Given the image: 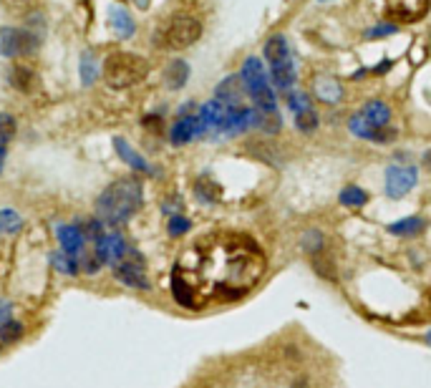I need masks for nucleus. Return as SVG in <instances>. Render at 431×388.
<instances>
[{
    "instance_id": "21",
    "label": "nucleus",
    "mask_w": 431,
    "mask_h": 388,
    "mask_svg": "<svg viewBox=\"0 0 431 388\" xmlns=\"http://www.w3.org/2000/svg\"><path fill=\"white\" fill-rule=\"evenodd\" d=\"M112 28H114V33H116L118 38H132V35H134L132 15L126 13L124 8L114 6L112 8Z\"/></svg>"
},
{
    "instance_id": "23",
    "label": "nucleus",
    "mask_w": 431,
    "mask_h": 388,
    "mask_svg": "<svg viewBox=\"0 0 431 388\" xmlns=\"http://www.w3.org/2000/svg\"><path fill=\"white\" fill-rule=\"evenodd\" d=\"M8 78H10V86H13V89L26 91V94H28V91L33 89L35 73L30 69H26V66H13L10 73H8Z\"/></svg>"
},
{
    "instance_id": "7",
    "label": "nucleus",
    "mask_w": 431,
    "mask_h": 388,
    "mask_svg": "<svg viewBox=\"0 0 431 388\" xmlns=\"http://www.w3.org/2000/svg\"><path fill=\"white\" fill-rule=\"evenodd\" d=\"M240 81H243V86L247 89L250 98L260 96L263 91H270V81H267V71H265L263 61H260V58H252V55L243 63Z\"/></svg>"
},
{
    "instance_id": "25",
    "label": "nucleus",
    "mask_w": 431,
    "mask_h": 388,
    "mask_svg": "<svg viewBox=\"0 0 431 388\" xmlns=\"http://www.w3.org/2000/svg\"><path fill=\"white\" fill-rule=\"evenodd\" d=\"M51 263H53V267H56L58 272H63V275H76L78 272V260L73 255H69V252H53V255H51Z\"/></svg>"
},
{
    "instance_id": "31",
    "label": "nucleus",
    "mask_w": 431,
    "mask_h": 388,
    "mask_svg": "<svg viewBox=\"0 0 431 388\" xmlns=\"http://www.w3.org/2000/svg\"><path fill=\"white\" fill-rule=\"evenodd\" d=\"M21 335H23V326L18 323V320L10 318L8 323L0 326V340H3V343H15Z\"/></svg>"
},
{
    "instance_id": "3",
    "label": "nucleus",
    "mask_w": 431,
    "mask_h": 388,
    "mask_svg": "<svg viewBox=\"0 0 431 388\" xmlns=\"http://www.w3.org/2000/svg\"><path fill=\"white\" fill-rule=\"evenodd\" d=\"M200 35H202V23L197 21L195 15L177 13L157 28L154 43L161 46V48L182 51V48H189L192 43L200 41Z\"/></svg>"
},
{
    "instance_id": "16",
    "label": "nucleus",
    "mask_w": 431,
    "mask_h": 388,
    "mask_svg": "<svg viewBox=\"0 0 431 388\" xmlns=\"http://www.w3.org/2000/svg\"><path fill=\"white\" fill-rule=\"evenodd\" d=\"M164 81H167V86L172 91H179L182 86L189 81V63L182 61V58L172 61L167 66V71H164Z\"/></svg>"
},
{
    "instance_id": "17",
    "label": "nucleus",
    "mask_w": 431,
    "mask_h": 388,
    "mask_svg": "<svg viewBox=\"0 0 431 388\" xmlns=\"http://www.w3.org/2000/svg\"><path fill=\"white\" fill-rule=\"evenodd\" d=\"M265 58L270 61V66L290 61V51H288L285 35H270V38H267V43H265Z\"/></svg>"
},
{
    "instance_id": "26",
    "label": "nucleus",
    "mask_w": 431,
    "mask_h": 388,
    "mask_svg": "<svg viewBox=\"0 0 431 388\" xmlns=\"http://www.w3.org/2000/svg\"><path fill=\"white\" fill-rule=\"evenodd\" d=\"M21 224L23 220L15 209H0V235H15Z\"/></svg>"
},
{
    "instance_id": "30",
    "label": "nucleus",
    "mask_w": 431,
    "mask_h": 388,
    "mask_svg": "<svg viewBox=\"0 0 431 388\" xmlns=\"http://www.w3.org/2000/svg\"><path fill=\"white\" fill-rule=\"evenodd\" d=\"M288 106H290L292 114H303V111L313 109V106H310V96L303 94V91H292V94H288Z\"/></svg>"
},
{
    "instance_id": "18",
    "label": "nucleus",
    "mask_w": 431,
    "mask_h": 388,
    "mask_svg": "<svg viewBox=\"0 0 431 388\" xmlns=\"http://www.w3.org/2000/svg\"><path fill=\"white\" fill-rule=\"evenodd\" d=\"M426 229V222L421 217H406V220H398L394 224H389V235L396 237H416Z\"/></svg>"
},
{
    "instance_id": "20",
    "label": "nucleus",
    "mask_w": 431,
    "mask_h": 388,
    "mask_svg": "<svg viewBox=\"0 0 431 388\" xmlns=\"http://www.w3.org/2000/svg\"><path fill=\"white\" fill-rule=\"evenodd\" d=\"M315 96H318L320 101H326V104H338L343 98L341 83L333 81V78H318V81H315Z\"/></svg>"
},
{
    "instance_id": "34",
    "label": "nucleus",
    "mask_w": 431,
    "mask_h": 388,
    "mask_svg": "<svg viewBox=\"0 0 431 388\" xmlns=\"http://www.w3.org/2000/svg\"><path fill=\"white\" fill-rule=\"evenodd\" d=\"M389 33H396V26H378V28H371L369 33H366V38H378V35H389Z\"/></svg>"
},
{
    "instance_id": "38",
    "label": "nucleus",
    "mask_w": 431,
    "mask_h": 388,
    "mask_svg": "<svg viewBox=\"0 0 431 388\" xmlns=\"http://www.w3.org/2000/svg\"><path fill=\"white\" fill-rule=\"evenodd\" d=\"M323 3H328V0H323Z\"/></svg>"
},
{
    "instance_id": "24",
    "label": "nucleus",
    "mask_w": 431,
    "mask_h": 388,
    "mask_svg": "<svg viewBox=\"0 0 431 388\" xmlns=\"http://www.w3.org/2000/svg\"><path fill=\"white\" fill-rule=\"evenodd\" d=\"M366 202H369V194L363 192L361 187H355V184H351V187H346L341 192V204L343 207L358 209V207H363Z\"/></svg>"
},
{
    "instance_id": "27",
    "label": "nucleus",
    "mask_w": 431,
    "mask_h": 388,
    "mask_svg": "<svg viewBox=\"0 0 431 388\" xmlns=\"http://www.w3.org/2000/svg\"><path fill=\"white\" fill-rule=\"evenodd\" d=\"M283 121H280V114L278 111H258V129L267 134H278Z\"/></svg>"
},
{
    "instance_id": "22",
    "label": "nucleus",
    "mask_w": 431,
    "mask_h": 388,
    "mask_svg": "<svg viewBox=\"0 0 431 388\" xmlns=\"http://www.w3.org/2000/svg\"><path fill=\"white\" fill-rule=\"evenodd\" d=\"M172 292H174V300L179 305H184V308H192V305H195V298H192L195 290L189 288L187 280H184L179 272H174V277H172Z\"/></svg>"
},
{
    "instance_id": "12",
    "label": "nucleus",
    "mask_w": 431,
    "mask_h": 388,
    "mask_svg": "<svg viewBox=\"0 0 431 388\" xmlns=\"http://www.w3.org/2000/svg\"><path fill=\"white\" fill-rule=\"evenodd\" d=\"M58 235V242H61L63 252H69V255L78 257L81 255V249H84V232L78 227H73V224H61V227L56 229Z\"/></svg>"
},
{
    "instance_id": "1",
    "label": "nucleus",
    "mask_w": 431,
    "mask_h": 388,
    "mask_svg": "<svg viewBox=\"0 0 431 388\" xmlns=\"http://www.w3.org/2000/svg\"><path fill=\"white\" fill-rule=\"evenodd\" d=\"M141 182L137 177H124V179L112 182L104 192L98 194L96 215L101 222L109 224H121L132 220L134 212L141 207Z\"/></svg>"
},
{
    "instance_id": "4",
    "label": "nucleus",
    "mask_w": 431,
    "mask_h": 388,
    "mask_svg": "<svg viewBox=\"0 0 431 388\" xmlns=\"http://www.w3.org/2000/svg\"><path fill=\"white\" fill-rule=\"evenodd\" d=\"M38 46H41V38L26 28H0V55L6 58L28 55Z\"/></svg>"
},
{
    "instance_id": "15",
    "label": "nucleus",
    "mask_w": 431,
    "mask_h": 388,
    "mask_svg": "<svg viewBox=\"0 0 431 388\" xmlns=\"http://www.w3.org/2000/svg\"><path fill=\"white\" fill-rule=\"evenodd\" d=\"M361 116L366 118L371 126H376V129H383V126L389 124L391 109H389V104H383V101H369V104L363 106Z\"/></svg>"
},
{
    "instance_id": "35",
    "label": "nucleus",
    "mask_w": 431,
    "mask_h": 388,
    "mask_svg": "<svg viewBox=\"0 0 431 388\" xmlns=\"http://www.w3.org/2000/svg\"><path fill=\"white\" fill-rule=\"evenodd\" d=\"M10 312H13V305L8 303V300H3V298H0V326H3V323H8V320H10Z\"/></svg>"
},
{
    "instance_id": "14",
    "label": "nucleus",
    "mask_w": 431,
    "mask_h": 388,
    "mask_svg": "<svg viewBox=\"0 0 431 388\" xmlns=\"http://www.w3.org/2000/svg\"><path fill=\"white\" fill-rule=\"evenodd\" d=\"M240 91H243V81L240 76H230L225 78L220 86H217V101H222L227 109H237V101H240Z\"/></svg>"
},
{
    "instance_id": "28",
    "label": "nucleus",
    "mask_w": 431,
    "mask_h": 388,
    "mask_svg": "<svg viewBox=\"0 0 431 388\" xmlns=\"http://www.w3.org/2000/svg\"><path fill=\"white\" fill-rule=\"evenodd\" d=\"M96 76H98V61L94 58L91 51H86L84 61H81V78H84L86 86H91V83L96 81Z\"/></svg>"
},
{
    "instance_id": "19",
    "label": "nucleus",
    "mask_w": 431,
    "mask_h": 388,
    "mask_svg": "<svg viewBox=\"0 0 431 388\" xmlns=\"http://www.w3.org/2000/svg\"><path fill=\"white\" fill-rule=\"evenodd\" d=\"M270 78L278 89L290 91V86L295 83V66H292V61H283L270 66Z\"/></svg>"
},
{
    "instance_id": "8",
    "label": "nucleus",
    "mask_w": 431,
    "mask_h": 388,
    "mask_svg": "<svg viewBox=\"0 0 431 388\" xmlns=\"http://www.w3.org/2000/svg\"><path fill=\"white\" fill-rule=\"evenodd\" d=\"M114 272H116L118 283L129 285L134 290H149V280H146L141 257H129V252H126L124 263H118L116 267H114Z\"/></svg>"
},
{
    "instance_id": "5",
    "label": "nucleus",
    "mask_w": 431,
    "mask_h": 388,
    "mask_svg": "<svg viewBox=\"0 0 431 388\" xmlns=\"http://www.w3.org/2000/svg\"><path fill=\"white\" fill-rule=\"evenodd\" d=\"M419 172L414 166H389L386 169V194L394 200H401L403 194H409L411 189L416 187Z\"/></svg>"
},
{
    "instance_id": "36",
    "label": "nucleus",
    "mask_w": 431,
    "mask_h": 388,
    "mask_svg": "<svg viewBox=\"0 0 431 388\" xmlns=\"http://www.w3.org/2000/svg\"><path fill=\"white\" fill-rule=\"evenodd\" d=\"M6 154H8V144L0 141V172H3V164H6Z\"/></svg>"
},
{
    "instance_id": "13",
    "label": "nucleus",
    "mask_w": 431,
    "mask_h": 388,
    "mask_svg": "<svg viewBox=\"0 0 431 388\" xmlns=\"http://www.w3.org/2000/svg\"><path fill=\"white\" fill-rule=\"evenodd\" d=\"M114 149H116L118 157H121V159H124L126 164L132 166V169H137V172H144V174H152L154 172L152 166H149V161H146L144 157H141V154L134 152L126 139H114Z\"/></svg>"
},
{
    "instance_id": "2",
    "label": "nucleus",
    "mask_w": 431,
    "mask_h": 388,
    "mask_svg": "<svg viewBox=\"0 0 431 388\" xmlns=\"http://www.w3.org/2000/svg\"><path fill=\"white\" fill-rule=\"evenodd\" d=\"M149 73L146 58L129 51H114L104 61V78L112 89H129L134 83H139Z\"/></svg>"
},
{
    "instance_id": "33",
    "label": "nucleus",
    "mask_w": 431,
    "mask_h": 388,
    "mask_svg": "<svg viewBox=\"0 0 431 388\" xmlns=\"http://www.w3.org/2000/svg\"><path fill=\"white\" fill-rule=\"evenodd\" d=\"M167 229H169V235H172V237H182V235H187L189 229H192V222H189L184 215H172V217H169Z\"/></svg>"
},
{
    "instance_id": "37",
    "label": "nucleus",
    "mask_w": 431,
    "mask_h": 388,
    "mask_svg": "<svg viewBox=\"0 0 431 388\" xmlns=\"http://www.w3.org/2000/svg\"><path fill=\"white\" fill-rule=\"evenodd\" d=\"M426 343L431 346V330H426Z\"/></svg>"
},
{
    "instance_id": "9",
    "label": "nucleus",
    "mask_w": 431,
    "mask_h": 388,
    "mask_svg": "<svg viewBox=\"0 0 431 388\" xmlns=\"http://www.w3.org/2000/svg\"><path fill=\"white\" fill-rule=\"evenodd\" d=\"M348 129H351V132H353L358 139H369V141H376V144H386V141H391V139L396 136V132H394V129H389V126H383V129H376V126H371L369 121L361 116V114L351 116V121H348Z\"/></svg>"
},
{
    "instance_id": "6",
    "label": "nucleus",
    "mask_w": 431,
    "mask_h": 388,
    "mask_svg": "<svg viewBox=\"0 0 431 388\" xmlns=\"http://www.w3.org/2000/svg\"><path fill=\"white\" fill-rule=\"evenodd\" d=\"M126 252H129V247H126L124 237L118 235V232H109V235H101L96 240V252H94V255L98 257V263L101 265L116 267L118 263H124Z\"/></svg>"
},
{
    "instance_id": "32",
    "label": "nucleus",
    "mask_w": 431,
    "mask_h": 388,
    "mask_svg": "<svg viewBox=\"0 0 431 388\" xmlns=\"http://www.w3.org/2000/svg\"><path fill=\"white\" fill-rule=\"evenodd\" d=\"M303 249H306V252H310V257L320 255V252H323V235H320L318 229H310V232H306V237H303Z\"/></svg>"
},
{
    "instance_id": "11",
    "label": "nucleus",
    "mask_w": 431,
    "mask_h": 388,
    "mask_svg": "<svg viewBox=\"0 0 431 388\" xmlns=\"http://www.w3.org/2000/svg\"><path fill=\"white\" fill-rule=\"evenodd\" d=\"M200 124L202 129H204V134L207 132H220L225 124V116H227V106L222 104V101H207V104L200 109Z\"/></svg>"
},
{
    "instance_id": "10",
    "label": "nucleus",
    "mask_w": 431,
    "mask_h": 388,
    "mask_svg": "<svg viewBox=\"0 0 431 388\" xmlns=\"http://www.w3.org/2000/svg\"><path fill=\"white\" fill-rule=\"evenodd\" d=\"M204 129L200 124V116H179L177 118V124L172 126V132H169V139H172L174 146H182V144H189L192 139L202 136Z\"/></svg>"
},
{
    "instance_id": "29",
    "label": "nucleus",
    "mask_w": 431,
    "mask_h": 388,
    "mask_svg": "<svg viewBox=\"0 0 431 388\" xmlns=\"http://www.w3.org/2000/svg\"><path fill=\"white\" fill-rule=\"evenodd\" d=\"M295 126H298V132L303 134H310L318 129V114L313 109L310 111H303V114H295Z\"/></svg>"
}]
</instances>
